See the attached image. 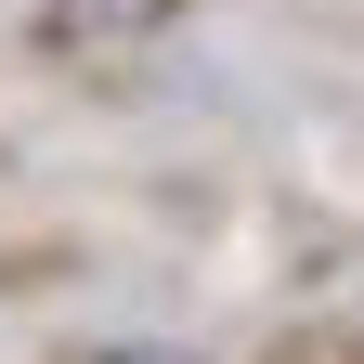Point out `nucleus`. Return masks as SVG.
Returning <instances> with one entry per match:
<instances>
[{
  "label": "nucleus",
  "instance_id": "obj_2",
  "mask_svg": "<svg viewBox=\"0 0 364 364\" xmlns=\"http://www.w3.org/2000/svg\"><path fill=\"white\" fill-rule=\"evenodd\" d=\"M117 364H169V351H117Z\"/></svg>",
  "mask_w": 364,
  "mask_h": 364
},
{
  "label": "nucleus",
  "instance_id": "obj_1",
  "mask_svg": "<svg viewBox=\"0 0 364 364\" xmlns=\"http://www.w3.org/2000/svg\"><path fill=\"white\" fill-rule=\"evenodd\" d=\"M182 0H53L39 14V39L53 53H105V39H144V26H169Z\"/></svg>",
  "mask_w": 364,
  "mask_h": 364
}]
</instances>
